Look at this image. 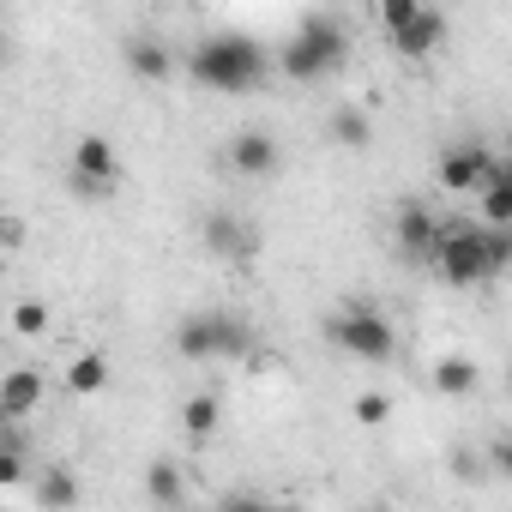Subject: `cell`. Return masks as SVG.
Wrapping results in <instances>:
<instances>
[{
	"label": "cell",
	"instance_id": "obj_21",
	"mask_svg": "<svg viewBox=\"0 0 512 512\" xmlns=\"http://www.w3.org/2000/svg\"><path fill=\"white\" fill-rule=\"evenodd\" d=\"M25 482V446L19 434H7V446H0V488H19Z\"/></svg>",
	"mask_w": 512,
	"mask_h": 512
},
{
	"label": "cell",
	"instance_id": "obj_17",
	"mask_svg": "<svg viewBox=\"0 0 512 512\" xmlns=\"http://www.w3.org/2000/svg\"><path fill=\"white\" fill-rule=\"evenodd\" d=\"M103 386H109V356H103V350H85V356L67 362V392L91 398V392H103Z\"/></svg>",
	"mask_w": 512,
	"mask_h": 512
},
{
	"label": "cell",
	"instance_id": "obj_12",
	"mask_svg": "<svg viewBox=\"0 0 512 512\" xmlns=\"http://www.w3.org/2000/svg\"><path fill=\"white\" fill-rule=\"evenodd\" d=\"M440 43H446V13H428V7L410 19V31L392 37V49H398L404 61H422V55H434Z\"/></svg>",
	"mask_w": 512,
	"mask_h": 512
},
{
	"label": "cell",
	"instance_id": "obj_2",
	"mask_svg": "<svg viewBox=\"0 0 512 512\" xmlns=\"http://www.w3.org/2000/svg\"><path fill=\"white\" fill-rule=\"evenodd\" d=\"M344 49H350L344 25H338L332 13H308V19L296 25L290 49H284V73H290L296 85H314V79H326V73L344 67Z\"/></svg>",
	"mask_w": 512,
	"mask_h": 512
},
{
	"label": "cell",
	"instance_id": "obj_29",
	"mask_svg": "<svg viewBox=\"0 0 512 512\" xmlns=\"http://www.w3.org/2000/svg\"><path fill=\"white\" fill-rule=\"evenodd\" d=\"M494 187H506V193H512V157H500V175H494Z\"/></svg>",
	"mask_w": 512,
	"mask_h": 512
},
{
	"label": "cell",
	"instance_id": "obj_30",
	"mask_svg": "<svg viewBox=\"0 0 512 512\" xmlns=\"http://www.w3.org/2000/svg\"><path fill=\"white\" fill-rule=\"evenodd\" d=\"M506 392H512V368H506Z\"/></svg>",
	"mask_w": 512,
	"mask_h": 512
},
{
	"label": "cell",
	"instance_id": "obj_11",
	"mask_svg": "<svg viewBox=\"0 0 512 512\" xmlns=\"http://www.w3.org/2000/svg\"><path fill=\"white\" fill-rule=\"evenodd\" d=\"M229 169H235V175H272V169H278V139L260 133V127L235 133V139H229Z\"/></svg>",
	"mask_w": 512,
	"mask_h": 512
},
{
	"label": "cell",
	"instance_id": "obj_13",
	"mask_svg": "<svg viewBox=\"0 0 512 512\" xmlns=\"http://www.w3.org/2000/svg\"><path fill=\"white\" fill-rule=\"evenodd\" d=\"M127 73L145 79V85H163V79L175 73V55H169L157 37H133V43H127Z\"/></svg>",
	"mask_w": 512,
	"mask_h": 512
},
{
	"label": "cell",
	"instance_id": "obj_15",
	"mask_svg": "<svg viewBox=\"0 0 512 512\" xmlns=\"http://www.w3.org/2000/svg\"><path fill=\"white\" fill-rule=\"evenodd\" d=\"M482 386V368L470 362V356H446V362H434V392L440 398H470Z\"/></svg>",
	"mask_w": 512,
	"mask_h": 512
},
{
	"label": "cell",
	"instance_id": "obj_16",
	"mask_svg": "<svg viewBox=\"0 0 512 512\" xmlns=\"http://www.w3.org/2000/svg\"><path fill=\"white\" fill-rule=\"evenodd\" d=\"M37 500H43V512H73L79 506V476L67 464H49L37 476Z\"/></svg>",
	"mask_w": 512,
	"mask_h": 512
},
{
	"label": "cell",
	"instance_id": "obj_10",
	"mask_svg": "<svg viewBox=\"0 0 512 512\" xmlns=\"http://www.w3.org/2000/svg\"><path fill=\"white\" fill-rule=\"evenodd\" d=\"M199 235H205V247L217 253V260H247L253 253V223H241L235 211H211Z\"/></svg>",
	"mask_w": 512,
	"mask_h": 512
},
{
	"label": "cell",
	"instance_id": "obj_23",
	"mask_svg": "<svg viewBox=\"0 0 512 512\" xmlns=\"http://www.w3.org/2000/svg\"><path fill=\"white\" fill-rule=\"evenodd\" d=\"M422 7H416V0H386V7H380V31L386 37H398V31H410V19H416Z\"/></svg>",
	"mask_w": 512,
	"mask_h": 512
},
{
	"label": "cell",
	"instance_id": "obj_5",
	"mask_svg": "<svg viewBox=\"0 0 512 512\" xmlns=\"http://www.w3.org/2000/svg\"><path fill=\"white\" fill-rule=\"evenodd\" d=\"M326 338H332L344 356H356V362H392V350H398L392 320L374 314V308H344V314H332V320H326Z\"/></svg>",
	"mask_w": 512,
	"mask_h": 512
},
{
	"label": "cell",
	"instance_id": "obj_8",
	"mask_svg": "<svg viewBox=\"0 0 512 512\" xmlns=\"http://www.w3.org/2000/svg\"><path fill=\"white\" fill-rule=\"evenodd\" d=\"M440 235H446V223H440L428 205H398L392 241H398V253H404V260H422V266H434V253H440Z\"/></svg>",
	"mask_w": 512,
	"mask_h": 512
},
{
	"label": "cell",
	"instance_id": "obj_4",
	"mask_svg": "<svg viewBox=\"0 0 512 512\" xmlns=\"http://www.w3.org/2000/svg\"><path fill=\"white\" fill-rule=\"evenodd\" d=\"M175 350L187 362H217V356H247L253 350V326L235 314H193L175 326Z\"/></svg>",
	"mask_w": 512,
	"mask_h": 512
},
{
	"label": "cell",
	"instance_id": "obj_9",
	"mask_svg": "<svg viewBox=\"0 0 512 512\" xmlns=\"http://www.w3.org/2000/svg\"><path fill=\"white\" fill-rule=\"evenodd\" d=\"M43 386H49V380H43L37 368H13L7 380H0V416H7V428H19V422L43 404Z\"/></svg>",
	"mask_w": 512,
	"mask_h": 512
},
{
	"label": "cell",
	"instance_id": "obj_3",
	"mask_svg": "<svg viewBox=\"0 0 512 512\" xmlns=\"http://www.w3.org/2000/svg\"><path fill=\"white\" fill-rule=\"evenodd\" d=\"M434 272H440L446 284H458V290L500 278L494 260H488V229H482V223H446L440 253H434Z\"/></svg>",
	"mask_w": 512,
	"mask_h": 512
},
{
	"label": "cell",
	"instance_id": "obj_28",
	"mask_svg": "<svg viewBox=\"0 0 512 512\" xmlns=\"http://www.w3.org/2000/svg\"><path fill=\"white\" fill-rule=\"evenodd\" d=\"M488 260H494V272L512 266V229H488Z\"/></svg>",
	"mask_w": 512,
	"mask_h": 512
},
{
	"label": "cell",
	"instance_id": "obj_6",
	"mask_svg": "<svg viewBox=\"0 0 512 512\" xmlns=\"http://www.w3.org/2000/svg\"><path fill=\"white\" fill-rule=\"evenodd\" d=\"M434 175H440L446 193H488L494 175H500V157H494L488 145H446Z\"/></svg>",
	"mask_w": 512,
	"mask_h": 512
},
{
	"label": "cell",
	"instance_id": "obj_20",
	"mask_svg": "<svg viewBox=\"0 0 512 512\" xmlns=\"http://www.w3.org/2000/svg\"><path fill=\"white\" fill-rule=\"evenodd\" d=\"M482 229H512V193L506 187L482 193Z\"/></svg>",
	"mask_w": 512,
	"mask_h": 512
},
{
	"label": "cell",
	"instance_id": "obj_25",
	"mask_svg": "<svg viewBox=\"0 0 512 512\" xmlns=\"http://www.w3.org/2000/svg\"><path fill=\"white\" fill-rule=\"evenodd\" d=\"M386 416H392V398H386V392H362V398H356V422H362V428H380Z\"/></svg>",
	"mask_w": 512,
	"mask_h": 512
},
{
	"label": "cell",
	"instance_id": "obj_1",
	"mask_svg": "<svg viewBox=\"0 0 512 512\" xmlns=\"http://www.w3.org/2000/svg\"><path fill=\"white\" fill-rule=\"evenodd\" d=\"M187 79L205 85V91H223V97H241L266 79V49L241 37V31H223V37H205L193 55H187Z\"/></svg>",
	"mask_w": 512,
	"mask_h": 512
},
{
	"label": "cell",
	"instance_id": "obj_27",
	"mask_svg": "<svg viewBox=\"0 0 512 512\" xmlns=\"http://www.w3.org/2000/svg\"><path fill=\"white\" fill-rule=\"evenodd\" d=\"M488 464H494V476H500V482H512V434H494Z\"/></svg>",
	"mask_w": 512,
	"mask_h": 512
},
{
	"label": "cell",
	"instance_id": "obj_22",
	"mask_svg": "<svg viewBox=\"0 0 512 512\" xmlns=\"http://www.w3.org/2000/svg\"><path fill=\"white\" fill-rule=\"evenodd\" d=\"M13 332H19V338H43V332H49V308H43V302H19V308H13Z\"/></svg>",
	"mask_w": 512,
	"mask_h": 512
},
{
	"label": "cell",
	"instance_id": "obj_24",
	"mask_svg": "<svg viewBox=\"0 0 512 512\" xmlns=\"http://www.w3.org/2000/svg\"><path fill=\"white\" fill-rule=\"evenodd\" d=\"M211 512H272V500H266V494H253V488H229Z\"/></svg>",
	"mask_w": 512,
	"mask_h": 512
},
{
	"label": "cell",
	"instance_id": "obj_31",
	"mask_svg": "<svg viewBox=\"0 0 512 512\" xmlns=\"http://www.w3.org/2000/svg\"><path fill=\"white\" fill-rule=\"evenodd\" d=\"M374 512H386V506H374Z\"/></svg>",
	"mask_w": 512,
	"mask_h": 512
},
{
	"label": "cell",
	"instance_id": "obj_14",
	"mask_svg": "<svg viewBox=\"0 0 512 512\" xmlns=\"http://www.w3.org/2000/svg\"><path fill=\"white\" fill-rule=\"evenodd\" d=\"M145 494H151L163 512H181V494H187L181 464H175V458H151V464H145Z\"/></svg>",
	"mask_w": 512,
	"mask_h": 512
},
{
	"label": "cell",
	"instance_id": "obj_7",
	"mask_svg": "<svg viewBox=\"0 0 512 512\" xmlns=\"http://www.w3.org/2000/svg\"><path fill=\"white\" fill-rule=\"evenodd\" d=\"M115 187V145L103 133H85L73 145V193L79 199H103Z\"/></svg>",
	"mask_w": 512,
	"mask_h": 512
},
{
	"label": "cell",
	"instance_id": "obj_32",
	"mask_svg": "<svg viewBox=\"0 0 512 512\" xmlns=\"http://www.w3.org/2000/svg\"><path fill=\"white\" fill-rule=\"evenodd\" d=\"M7 512H13V506H7Z\"/></svg>",
	"mask_w": 512,
	"mask_h": 512
},
{
	"label": "cell",
	"instance_id": "obj_18",
	"mask_svg": "<svg viewBox=\"0 0 512 512\" xmlns=\"http://www.w3.org/2000/svg\"><path fill=\"white\" fill-rule=\"evenodd\" d=\"M326 133H332V139H338L344 151H362V145L374 139V127H368V115H362V109H350V103H344V109H332V121H326Z\"/></svg>",
	"mask_w": 512,
	"mask_h": 512
},
{
	"label": "cell",
	"instance_id": "obj_19",
	"mask_svg": "<svg viewBox=\"0 0 512 512\" xmlns=\"http://www.w3.org/2000/svg\"><path fill=\"white\" fill-rule=\"evenodd\" d=\"M217 416H223V410H217L211 392H193V398L181 404V428H187L193 440H211V434H217Z\"/></svg>",
	"mask_w": 512,
	"mask_h": 512
},
{
	"label": "cell",
	"instance_id": "obj_26",
	"mask_svg": "<svg viewBox=\"0 0 512 512\" xmlns=\"http://www.w3.org/2000/svg\"><path fill=\"white\" fill-rule=\"evenodd\" d=\"M488 470H494V464H488L482 452H470V446H458V452H452V476H458V482H482Z\"/></svg>",
	"mask_w": 512,
	"mask_h": 512
}]
</instances>
